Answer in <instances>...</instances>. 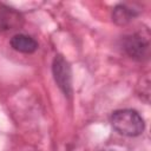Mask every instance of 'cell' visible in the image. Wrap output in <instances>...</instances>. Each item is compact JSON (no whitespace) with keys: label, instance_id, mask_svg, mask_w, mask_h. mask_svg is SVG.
Here are the masks:
<instances>
[{"label":"cell","instance_id":"6da1fadb","mask_svg":"<svg viewBox=\"0 0 151 151\" xmlns=\"http://www.w3.org/2000/svg\"><path fill=\"white\" fill-rule=\"evenodd\" d=\"M111 124L113 129L123 136L136 137L144 130V120L140 114L130 109L117 110L111 114Z\"/></svg>","mask_w":151,"mask_h":151},{"label":"cell","instance_id":"8992f818","mask_svg":"<svg viewBox=\"0 0 151 151\" xmlns=\"http://www.w3.org/2000/svg\"><path fill=\"white\" fill-rule=\"evenodd\" d=\"M97 151H132L129 146L123 145V144H117V143H110L105 144L101 147H99Z\"/></svg>","mask_w":151,"mask_h":151},{"label":"cell","instance_id":"5b68a950","mask_svg":"<svg viewBox=\"0 0 151 151\" xmlns=\"http://www.w3.org/2000/svg\"><path fill=\"white\" fill-rule=\"evenodd\" d=\"M137 15V11L126 6V5H118L114 7L112 12V20L117 25H126L129 24L134 17Z\"/></svg>","mask_w":151,"mask_h":151},{"label":"cell","instance_id":"277c9868","mask_svg":"<svg viewBox=\"0 0 151 151\" xmlns=\"http://www.w3.org/2000/svg\"><path fill=\"white\" fill-rule=\"evenodd\" d=\"M11 46L21 53H33L38 48V42L29 35L15 34L11 39Z\"/></svg>","mask_w":151,"mask_h":151},{"label":"cell","instance_id":"3957f363","mask_svg":"<svg viewBox=\"0 0 151 151\" xmlns=\"http://www.w3.org/2000/svg\"><path fill=\"white\" fill-rule=\"evenodd\" d=\"M53 74L58 86L61 91L70 96L72 93V83H71V67L68 63L63 58V55H57L53 60Z\"/></svg>","mask_w":151,"mask_h":151},{"label":"cell","instance_id":"7a4b0ae2","mask_svg":"<svg viewBox=\"0 0 151 151\" xmlns=\"http://www.w3.org/2000/svg\"><path fill=\"white\" fill-rule=\"evenodd\" d=\"M125 52L136 60H144L150 54V35L149 32H137L125 37L123 41Z\"/></svg>","mask_w":151,"mask_h":151}]
</instances>
